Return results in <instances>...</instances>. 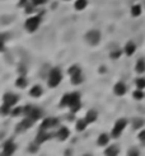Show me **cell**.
<instances>
[{"mask_svg":"<svg viewBox=\"0 0 145 156\" xmlns=\"http://www.w3.org/2000/svg\"><path fill=\"white\" fill-rule=\"evenodd\" d=\"M61 80H62V74H61V70L59 69V67H53L50 74H48V87L50 88H56L59 84L61 83Z\"/></svg>","mask_w":145,"mask_h":156,"instance_id":"obj_1","label":"cell"},{"mask_svg":"<svg viewBox=\"0 0 145 156\" xmlns=\"http://www.w3.org/2000/svg\"><path fill=\"white\" fill-rule=\"evenodd\" d=\"M69 75H70V78H71V83L74 85H79L80 83L83 81V76H82V71H80V69L79 66L77 65H74L71 66L70 69H69Z\"/></svg>","mask_w":145,"mask_h":156,"instance_id":"obj_2","label":"cell"},{"mask_svg":"<svg viewBox=\"0 0 145 156\" xmlns=\"http://www.w3.org/2000/svg\"><path fill=\"white\" fill-rule=\"evenodd\" d=\"M85 41H87L89 45L97 46V45L99 43V41H101V33H99V31H97V29L89 31L88 33L85 34Z\"/></svg>","mask_w":145,"mask_h":156,"instance_id":"obj_3","label":"cell"},{"mask_svg":"<svg viewBox=\"0 0 145 156\" xmlns=\"http://www.w3.org/2000/svg\"><path fill=\"white\" fill-rule=\"evenodd\" d=\"M69 108L71 109L73 113L78 112L80 109V107H82V104H80V95L78 93H73L70 94V98H69Z\"/></svg>","mask_w":145,"mask_h":156,"instance_id":"obj_4","label":"cell"},{"mask_svg":"<svg viewBox=\"0 0 145 156\" xmlns=\"http://www.w3.org/2000/svg\"><path fill=\"white\" fill-rule=\"evenodd\" d=\"M26 29L28 31V32H35L37 28H38V25H40V18L38 17H32V18H28L26 20Z\"/></svg>","mask_w":145,"mask_h":156,"instance_id":"obj_5","label":"cell"},{"mask_svg":"<svg viewBox=\"0 0 145 156\" xmlns=\"http://www.w3.org/2000/svg\"><path fill=\"white\" fill-rule=\"evenodd\" d=\"M26 113L27 116H28L29 118H32L33 121H37L40 119V118L42 117V110L38 109V108H32V107H26Z\"/></svg>","mask_w":145,"mask_h":156,"instance_id":"obj_6","label":"cell"},{"mask_svg":"<svg viewBox=\"0 0 145 156\" xmlns=\"http://www.w3.org/2000/svg\"><path fill=\"white\" fill-rule=\"evenodd\" d=\"M126 119H123V118H121V119H119L116 122V125H115V127H113V131H112V136L113 137H119L120 134H121V132L123 131V128L126 127Z\"/></svg>","mask_w":145,"mask_h":156,"instance_id":"obj_7","label":"cell"},{"mask_svg":"<svg viewBox=\"0 0 145 156\" xmlns=\"http://www.w3.org/2000/svg\"><path fill=\"white\" fill-rule=\"evenodd\" d=\"M18 96L15 95V94H13V93H7V94H4V96H3V100H4V103L5 104H8V105H14L15 103L18 102Z\"/></svg>","mask_w":145,"mask_h":156,"instance_id":"obj_8","label":"cell"},{"mask_svg":"<svg viewBox=\"0 0 145 156\" xmlns=\"http://www.w3.org/2000/svg\"><path fill=\"white\" fill-rule=\"evenodd\" d=\"M33 119L32 118H26L24 121H22L19 123V126H17V131H24V130H27V128H29V127H32V125H33Z\"/></svg>","mask_w":145,"mask_h":156,"instance_id":"obj_9","label":"cell"},{"mask_svg":"<svg viewBox=\"0 0 145 156\" xmlns=\"http://www.w3.org/2000/svg\"><path fill=\"white\" fill-rule=\"evenodd\" d=\"M57 119L56 118H46V119L42 122V126L41 128L42 130H48V128H51V127H55L57 125Z\"/></svg>","mask_w":145,"mask_h":156,"instance_id":"obj_10","label":"cell"},{"mask_svg":"<svg viewBox=\"0 0 145 156\" xmlns=\"http://www.w3.org/2000/svg\"><path fill=\"white\" fill-rule=\"evenodd\" d=\"M15 151V145L13 141H8L4 145V155H12Z\"/></svg>","mask_w":145,"mask_h":156,"instance_id":"obj_11","label":"cell"},{"mask_svg":"<svg viewBox=\"0 0 145 156\" xmlns=\"http://www.w3.org/2000/svg\"><path fill=\"white\" fill-rule=\"evenodd\" d=\"M69 136H70V132H69V130L66 127H61L57 132V138L60 140V141H65Z\"/></svg>","mask_w":145,"mask_h":156,"instance_id":"obj_12","label":"cell"},{"mask_svg":"<svg viewBox=\"0 0 145 156\" xmlns=\"http://www.w3.org/2000/svg\"><path fill=\"white\" fill-rule=\"evenodd\" d=\"M50 137H51V136H50V134H48L47 132L41 131V132H38V134H37V137H36V143L40 145V143H42V142L47 141V140L50 138Z\"/></svg>","mask_w":145,"mask_h":156,"instance_id":"obj_13","label":"cell"},{"mask_svg":"<svg viewBox=\"0 0 145 156\" xmlns=\"http://www.w3.org/2000/svg\"><path fill=\"white\" fill-rule=\"evenodd\" d=\"M113 91H115V94L116 95H123L126 93V87H125V84L123 83H117L115 85V88H113Z\"/></svg>","mask_w":145,"mask_h":156,"instance_id":"obj_14","label":"cell"},{"mask_svg":"<svg viewBox=\"0 0 145 156\" xmlns=\"http://www.w3.org/2000/svg\"><path fill=\"white\" fill-rule=\"evenodd\" d=\"M29 95L33 96V98H38V96L42 95V88L40 85H35V87L29 90Z\"/></svg>","mask_w":145,"mask_h":156,"instance_id":"obj_15","label":"cell"},{"mask_svg":"<svg viewBox=\"0 0 145 156\" xmlns=\"http://www.w3.org/2000/svg\"><path fill=\"white\" fill-rule=\"evenodd\" d=\"M97 119V112L95 110H89L87 113V116H85V121H87L88 123H92Z\"/></svg>","mask_w":145,"mask_h":156,"instance_id":"obj_16","label":"cell"},{"mask_svg":"<svg viewBox=\"0 0 145 156\" xmlns=\"http://www.w3.org/2000/svg\"><path fill=\"white\" fill-rule=\"evenodd\" d=\"M27 84H28V81H27V79L24 76H20L17 79V81H15V87H18L20 89H23L27 87Z\"/></svg>","mask_w":145,"mask_h":156,"instance_id":"obj_17","label":"cell"},{"mask_svg":"<svg viewBox=\"0 0 145 156\" xmlns=\"http://www.w3.org/2000/svg\"><path fill=\"white\" fill-rule=\"evenodd\" d=\"M87 4H88L87 0H77L74 7H75V9H77V10H83L85 7H87Z\"/></svg>","mask_w":145,"mask_h":156,"instance_id":"obj_18","label":"cell"},{"mask_svg":"<svg viewBox=\"0 0 145 156\" xmlns=\"http://www.w3.org/2000/svg\"><path fill=\"white\" fill-rule=\"evenodd\" d=\"M125 52H126V55L131 56L132 53L135 52V45H134L132 42H128V43L126 45V47H125Z\"/></svg>","mask_w":145,"mask_h":156,"instance_id":"obj_19","label":"cell"},{"mask_svg":"<svg viewBox=\"0 0 145 156\" xmlns=\"http://www.w3.org/2000/svg\"><path fill=\"white\" fill-rule=\"evenodd\" d=\"M108 136H107V134L106 133H102L101 134V136L98 137V145H99V146H104V145H107V143H108Z\"/></svg>","mask_w":145,"mask_h":156,"instance_id":"obj_20","label":"cell"},{"mask_svg":"<svg viewBox=\"0 0 145 156\" xmlns=\"http://www.w3.org/2000/svg\"><path fill=\"white\" fill-rule=\"evenodd\" d=\"M104 154H106V155H110V156L117 155V154H119V147H117V146H110V147L104 151Z\"/></svg>","mask_w":145,"mask_h":156,"instance_id":"obj_21","label":"cell"},{"mask_svg":"<svg viewBox=\"0 0 145 156\" xmlns=\"http://www.w3.org/2000/svg\"><path fill=\"white\" fill-rule=\"evenodd\" d=\"M87 125H88V122L85 121V119H79L78 122H77V130L80 132V131H84L85 130V127H87Z\"/></svg>","mask_w":145,"mask_h":156,"instance_id":"obj_22","label":"cell"},{"mask_svg":"<svg viewBox=\"0 0 145 156\" xmlns=\"http://www.w3.org/2000/svg\"><path fill=\"white\" fill-rule=\"evenodd\" d=\"M136 71L137 72H144L145 71V61L143 60H139L137 63H136Z\"/></svg>","mask_w":145,"mask_h":156,"instance_id":"obj_23","label":"cell"},{"mask_svg":"<svg viewBox=\"0 0 145 156\" xmlns=\"http://www.w3.org/2000/svg\"><path fill=\"white\" fill-rule=\"evenodd\" d=\"M140 13H141V7L140 5H134V7L131 8V14L134 15V17L140 15Z\"/></svg>","mask_w":145,"mask_h":156,"instance_id":"obj_24","label":"cell"},{"mask_svg":"<svg viewBox=\"0 0 145 156\" xmlns=\"http://www.w3.org/2000/svg\"><path fill=\"white\" fill-rule=\"evenodd\" d=\"M10 112H12V110H10V105L5 104V103L3 104V107H2V108H0V113H2L3 116H8Z\"/></svg>","mask_w":145,"mask_h":156,"instance_id":"obj_25","label":"cell"},{"mask_svg":"<svg viewBox=\"0 0 145 156\" xmlns=\"http://www.w3.org/2000/svg\"><path fill=\"white\" fill-rule=\"evenodd\" d=\"M69 98H70V94H65V95H64L62 99H61L60 107H66V105H69Z\"/></svg>","mask_w":145,"mask_h":156,"instance_id":"obj_26","label":"cell"},{"mask_svg":"<svg viewBox=\"0 0 145 156\" xmlns=\"http://www.w3.org/2000/svg\"><path fill=\"white\" fill-rule=\"evenodd\" d=\"M143 125H144V119H140V118H137V119L134 121V128H140Z\"/></svg>","mask_w":145,"mask_h":156,"instance_id":"obj_27","label":"cell"},{"mask_svg":"<svg viewBox=\"0 0 145 156\" xmlns=\"http://www.w3.org/2000/svg\"><path fill=\"white\" fill-rule=\"evenodd\" d=\"M136 87H137L139 89L145 88V79H137V80H136Z\"/></svg>","mask_w":145,"mask_h":156,"instance_id":"obj_28","label":"cell"},{"mask_svg":"<svg viewBox=\"0 0 145 156\" xmlns=\"http://www.w3.org/2000/svg\"><path fill=\"white\" fill-rule=\"evenodd\" d=\"M143 96H144V93H143V91H140V90H136L135 93H134V98H135V99H141Z\"/></svg>","mask_w":145,"mask_h":156,"instance_id":"obj_29","label":"cell"},{"mask_svg":"<svg viewBox=\"0 0 145 156\" xmlns=\"http://www.w3.org/2000/svg\"><path fill=\"white\" fill-rule=\"evenodd\" d=\"M22 110H23V109H22V108H19V107H18V108H15V109L12 110V116H13V117H17V116H19L20 113H22Z\"/></svg>","mask_w":145,"mask_h":156,"instance_id":"obj_30","label":"cell"},{"mask_svg":"<svg viewBox=\"0 0 145 156\" xmlns=\"http://www.w3.org/2000/svg\"><path fill=\"white\" fill-rule=\"evenodd\" d=\"M121 56V51L120 50H116V51H113L111 53V57L112 58H117V57H120Z\"/></svg>","mask_w":145,"mask_h":156,"instance_id":"obj_31","label":"cell"},{"mask_svg":"<svg viewBox=\"0 0 145 156\" xmlns=\"http://www.w3.org/2000/svg\"><path fill=\"white\" fill-rule=\"evenodd\" d=\"M5 50V47H4V38H3V36L0 34V52H3Z\"/></svg>","mask_w":145,"mask_h":156,"instance_id":"obj_32","label":"cell"},{"mask_svg":"<svg viewBox=\"0 0 145 156\" xmlns=\"http://www.w3.org/2000/svg\"><path fill=\"white\" fill-rule=\"evenodd\" d=\"M32 3H33V5H40V4H44L45 0H32Z\"/></svg>","mask_w":145,"mask_h":156,"instance_id":"obj_33","label":"cell"},{"mask_svg":"<svg viewBox=\"0 0 145 156\" xmlns=\"http://www.w3.org/2000/svg\"><path fill=\"white\" fill-rule=\"evenodd\" d=\"M139 138L143 140V141H144V140H145V131H143L140 134H139Z\"/></svg>","mask_w":145,"mask_h":156,"instance_id":"obj_34","label":"cell"},{"mask_svg":"<svg viewBox=\"0 0 145 156\" xmlns=\"http://www.w3.org/2000/svg\"><path fill=\"white\" fill-rule=\"evenodd\" d=\"M128 155H137V151L136 150H130V151H128Z\"/></svg>","mask_w":145,"mask_h":156,"instance_id":"obj_35","label":"cell"},{"mask_svg":"<svg viewBox=\"0 0 145 156\" xmlns=\"http://www.w3.org/2000/svg\"><path fill=\"white\" fill-rule=\"evenodd\" d=\"M19 72L22 74V75H24V74H26V69H24V67H20V69H19Z\"/></svg>","mask_w":145,"mask_h":156,"instance_id":"obj_36","label":"cell"}]
</instances>
